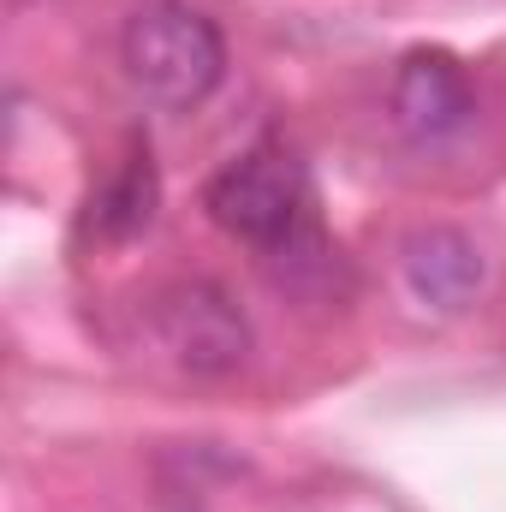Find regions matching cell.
<instances>
[{
	"mask_svg": "<svg viewBox=\"0 0 506 512\" xmlns=\"http://www.w3.org/2000/svg\"><path fill=\"white\" fill-rule=\"evenodd\" d=\"M203 209L227 239L251 245L262 262H310V256H322L310 167L280 137H262L251 149H239L203 185Z\"/></svg>",
	"mask_w": 506,
	"mask_h": 512,
	"instance_id": "1",
	"label": "cell"
},
{
	"mask_svg": "<svg viewBox=\"0 0 506 512\" xmlns=\"http://www.w3.org/2000/svg\"><path fill=\"white\" fill-rule=\"evenodd\" d=\"M120 60L155 108H197L227 78V36L191 0H131L120 24Z\"/></svg>",
	"mask_w": 506,
	"mask_h": 512,
	"instance_id": "2",
	"label": "cell"
},
{
	"mask_svg": "<svg viewBox=\"0 0 506 512\" xmlns=\"http://www.w3.org/2000/svg\"><path fill=\"white\" fill-rule=\"evenodd\" d=\"M149 328L161 340V352L185 370V376H233L251 358V322L245 310L209 286V280H179L149 304Z\"/></svg>",
	"mask_w": 506,
	"mask_h": 512,
	"instance_id": "3",
	"label": "cell"
},
{
	"mask_svg": "<svg viewBox=\"0 0 506 512\" xmlns=\"http://www.w3.org/2000/svg\"><path fill=\"white\" fill-rule=\"evenodd\" d=\"M387 108H393V120H399L405 137L435 143V137H453L477 114V90H471V72L447 48H411L393 66Z\"/></svg>",
	"mask_w": 506,
	"mask_h": 512,
	"instance_id": "4",
	"label": "cell"
},
{
	"mask_svg": "<svg viewBox=\"0 0 506 512\" xmlns=\"http://www.w3.org/2000/svg\"><path fill=\"white\" fill-rule=\"evenodd\" d=\"M399 262H405L411 292L435 310H465L489 280V262L477 251V239L459 227H417L399 245Z\"/></svg>",
	"mask_w": 506,
	"mask_h": 512,
	"instance_id": "5",
	"label": "cell"
},
{
	"mask_svg": "<svg viewBox=\"0 0 506 512\" xmlns=\"http://www.w3.org/2000/svg\"><path fill=\"white\" fill-rule=\"evenodd\" d=\"M155 203H161V179H155V161L149 149H131L126 167L90 197V215H84V233L96 245H120V239H137L149 221H155Z\"/></svg>",
	"mask_w": 506,
	"mask_h": 512,
	"instance_id": "6",
	"label": "cell"
}]
</instances>
